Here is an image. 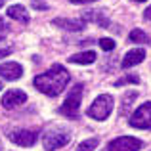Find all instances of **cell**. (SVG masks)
<instances>
[{
  "instance_id": "1",
  "label": "cell",
  "mask_w": 151,
  "mask_h": 151,
  "mask_svg": "<svg viewBox=\"0 0 151 151\" xmlns=\"http://www.w3.org/2000/svg\"><path fill=\"white\" fill-rule=\"evenodd\" d=\"M69 78H71L69 71H67L63 65L55 63V65H52L46 73L37 75L35 81H33V84L37 86L42 94H46V96H50V98H55L65 90V86L69 84Z\"/></svg>"
},
{
  "instance_id": "2",
  "label": "cell",
  "mask_w": 151,
  "mask_h": 151,
  "mask_svg": "<svg viewBox=\"0 0 151 151\" xmlns=\"http://www.w3.org/2000/svg\"><path fill=\"white\" fill-rule=\"evenodd\" d=\"M81 100H82V84H75L71 92L67 94L63 105L59 107V113L67 119H77L78 109H81Z\"/></svg>"
},
{
  "instance_id": "3",
  "label": "cell",
  "mask_w": 151,
  "mask_h": 151,
  "mask_svg": "<svg viewBox=\"0 0 151 151\" xmlns=\"http://www.w3.org/2000/svg\"><path fill=\"white\" fill-rule=\"evenodd\" d=\"M113 111V96L109 94H101L98 96L94 103L88 107V117L96 119V121H105Z\"/></svg>"
},
{
  "instance_id": "4",
  "label": "cell",
  "mask_w": 151,
  "mask_h": 151,
  "mask_svg": "<svg viewBox=\"0 0 151 151\" xmlns=\"http://www.w3.org/2000/svg\"><path fill=\"white\" fill-rule=\"evenodd\" d=\"M71 142V134L65 130H48L42 136V145L46 151H55L63 145H67Z\"/></svg>"
},
{
  "instance_id": "5",
  "label": "cell",
  "mask_w": 151,
  "mask_h": 151,
  "mask_svg": "<svg viewBox=\"0 0 151 151\" xmlns=\"http://www.w3.org/2000/svg\"><path fill=\"white\" fill-rule=\"evenodd\" d=\"M130 126L140 130H149L151 128V101H145L140 105L130 117Z\"/></svg>"
},
{
  "instance_id": "6",
  "label": "cell",
  "mask_w": 151,
  "mask_h": 151,
  "mask_svg": "<svg viewBox=\"0 0 151 151\" xmlns=\"http://www.w3.org/2000/svg\"><path fill=\"white\" fill-rule=\"evenodd\" d=\"M142 145H144V142L138 140V138L121 136V138H115L113 142H109L107 151H138L142 149Z\"/></svg>"
},
{
  "instance_id": "7",
  "label": "cell",
  "mask_w": 151,
  "mask_h": 151,
  "mask_svg": "<svg viewBox=\"0 0 151 151\" xmlns=\"http://www.w3.org/2000/svg\"><path fill=\"white\" fill-rule=\"evenodd\" d=\"M25 101H27V94L23 92V90H17V88L8 90L2 96V107L4 109H14V107L21 105V103H25Z\"/></svg>"
},
{
  "instance_id": "8",
  "label": "cell",
  "mask_w": 151,
  "mask_h": 151,
  "mask_svg": "<svg viewBox=\"0 0 151 151\" xmlns=\"http://www.w3.org/2000/svg\"><path fill=\"white\" fill-rule=\"evenodd\" d=\"M10 140L21 147H31L37 142V132H33V130H12Z\"/></svg>"
},
{
  "instance_id": "9",
  "label": "cell",
  "mask_w": 151,
  "mask_h": 151,
  "mask_svg": "<svg viewBox=\"0 0 151 151\" xmlns=\"http://www.w3.org/2000/svg\"><path fill=\"white\" fill-rule=\"evenodd\" d=\"M23 75V67L15 61H6V63H0V77L6 78V81H17L21 78Z\"/></svg>"
},
{
  "instance_id": "10",
  "label": "cell",
  "mask_w": 151,
  "mask_h": 151,
  "mask_svg": "<svg viewBox=\"0 0 151 151\" xmlns=\"http://www.w3.org/2000/svg\"><path fill=\"white\" fill-rule=\"evenodd\" d=\"M145 58V50L144 48H134L130 52H126V55L122 58V69H128V67H134L138 63H142Z\"/></svg>"
},
{
  "instance_id": "11",
  "label": "cell",
  "mask_w": 151,
  "mask_h": 151,
  "mask_svg": "<svg viewBox=\"0 0 151 151\" xmlns=\"http://www.w3.org/2000/svg\"><path fill=\"white\" fill-rule=\"evenodd\" d=\"M52 23H54L55 27H61V29H67V31H81V29H84V19H61V17H58Z\"/></svg>"
},
{
  "instance_id": "12",
  "label": "cell",
  "mask_w": 151,
  "mask_h": 151,
  "mask_svg": "<svg viewBox=\"0 0 151 151\" xmlns=\"http://www.w3.org/2000/svg\"><path fill=\"white\" fill-rule=\"evenodd\" d=\"M6 14L10 15L12 19L19 21V23H29V12H27L21 4H14V6H10Z\"/></svg>"
},
{
  "instance_id": "13",
  "label": "cell",
  "mask_w": 151,
  "mask_h": 151,
  "mask_svg": "<svg viewBox=\"0 0 151 151\" xmlns=\"http://www.w3.org/2000/svg\"><path fill=\"white\" fill-rule=\"evenodd\" d=\"M96 52H81V54H75L69 58L71 63H78V65H90V63L96 61Z\"/></svg>"
},
{
  "instance_id": "14",
  "label": "cell",
  "mask_w": 151,
  "mask_h": 151,
  "mask_svg": "<svg viewBox=\"0 0 151 151\" xmlns=\"http://www.w3.org/2000/svg\"><path fill=\"white\" fill-rule=\"evenodd\" d=\"M103 12H98V10H88L84 14V19H88V21H96V23H100V25H103V27H107L109 25V21L107 19H103Z\"/></svg>"
},
{
  "instance_id": "15",
  "label": "cell",
  "mask_w": 151,
  "mask_h": 151,
  "mask_svg": "<svg viewBox=\"0 0 151 151\" xmlns=\"http://www.w3.org/2000/svg\"><path fill=\"white\" fill-rule=\"evenodd\" d=\"M130 42H136V44H144V42H147L149 38H147V35L144 33L142 29H134L132 33H130Z\"/></svg>"
},
{
  "instance_id": "16",
  "label": "cell",
  "mask_w": 151,
  "mask_h": 151,
  "mask_svg": "<svg viewBox=\"0 0 151 151\" xmlns=\"http://www.w3.org/2000/svg\"><path fill=\"white\" fill-rule=\"evenodd\" d=\"M98 144H100L98 138H90V140H84L82 144H78L77 151H94V149L98 147Z\"/></svg>"
},
{
  "instance_id": "17",
  "label": "cell",
  "mask_w": 151,
  "mask_h": 151,
  "mask_svg": "<svg viewBox=\"0 0 151 151\" xmlns=\"http://www.w3.org/2000/svg\"><path fill=\"white\" fill-rule=\"evenodd\" d=\"M138 96V92H128L124 94V98H122V107H121V115H126L130 109V105H132V100Z\"/></svg>"
},
{
  "instance_id": "18",
  "label": "cell",
  "mask_w": 151,
  "mask_h": 151,
  "mask_svg": "<svg viewBox=\"0 0 151 151\" xmlns=\"http://www.w3.org/2000/svg\"><path fill=\"white\" fill-rule=\"evenodd\" d=\"M140 82V78L136 77V75H126V77L119 78L117 82H115V86H122V84H138Z\"/></svg>"
},
{
  "instance_id": "19",
  "label": "cell",
  "mask_w": 151,
  "mask_h": 151,
  "mask_svg": "<svg viewBox=\"0 0 151 151\" xmlns=\"http://www.w3.org/2000/svg\"><path fill=\"white\" fill-rule=\"evenodd\" d=\"M100 48L105 50V52L113 50L115 48V40H113V38H101V40H100Z\"/></svg>"
},
{
  "instance_id": "20",
  "label": "cell",
  "mask_w": 151,
  "mask_h": 151,
  "mask_svg": "<svg viewBox=\"0 0 151 151\" xmlns=\"http://www.w3.org/2000/svg\"><path fill=\"white\" fill-rule=\"evenodd\" d=\"M33 6L37 8V10H46V8H48V4H44L42 0H33Z\"/></svg>"
},
{
  "instance_id": "21",
  "label": "cell",
  "mask_w": 151,
  "mask_h": 151,
  "mask_svg": "<svg viewBox=\"0 0 151 151\" xmlns=\"http://www.w3.org/2000/svg\"><path fill=\"white\" fill-rule=\"evenodd\" d=\"M12 54V50L10 48H4V50H0V58H6V55H10Z\"/></svg>"
},
{
  "instance_id": "22",
  "label": "cell",
  "mask_w": 151,
  "mask_h": 151,
  "mask_svg": "<svg viewBox=\"0 0 151 151\" xmlns=\"http://www.w3.org/2000/svg\"><path fill=\"white\" fill-rule=\"evenodd\" d=\"M144 17H145V19H147V21H151V6H149V8H147V10H145V12H144Z\"/></svg>"
},
{
  "instance_id": "23",
  "label": "cell",
  "mask_w": 151,
  "mask_h": 151,
  "mask_svg": "<svg viewBox=\"0 0 151 151\" xmlns=\"http://www.w3.org/2000/svg\"><path fill=\"white\" fill-rule=\"evenodd\" d=\"M73 4H88V2H94V0H71Z\"/></svg>"
},
{
  "instance_id": "24",
  "label": "cell",
  "mask_w": 151,
  "mask_h": 151,
  "mask_svg": "<svg viewBox=\"0 0 151 151\" xmlns=\"http://www.w3.org/2000/svg\"><path fill=\"white\" fill-rule=\"evenodd\" d=\"M4 6V0H0V8H2Z\"/></svg>"
},
{
  "instance_id": "25",
  "label": "cell",
  "mask_w": 151,
  "mask_h": 151,
  "mask_svg": "<svg viewBox=\"0 0 151 151\" xmlns=\"http://www.w3.org/2000/svg\"><path fill=\"white\" fill-rule=\"evenodd\" d=\"M2 38H4V33H0V40H2Z\"/></svg>"
},
{
  "instance_id": "26",
  "label": "cell",
  "mask_w": 151,
  "mask_h": 151,
  "mask_svg": "<svg viewBox=\"0 0 151 151\" xmlns=\"http://www.w3.org/2000/svg\"><path fill=\"white\" fill-rule=\"evenodd\" d=\"M134 2H145V0H134Z\"/></svg>"
},
{
  "instance_id": "27",
  "label": "cell",
  "mask_w": 151,
  "mask_h": 151,
  "mask_svg": "<svg viewBox=\"0 0 151 151\" xmlns=\"http://www.w3.org/2000/svg\"><path fill=\"white\" fill-rule=\"evenodd\" d=\"M0 90H2V84H0Z\"/></svg>"
},
{
  "instance_id": "28",
  "label": "cell",
  "mask_w": 151,
  "mask_h": 151,
  "mask_svg": "<svg viewBox=\"0 0 151 151\" xmlns=\"http://www.w3.org/2000/svg\"><path fill=\"white\" fill-rule=\"evenodd\" d=\"M0 149H2V145H0Z\"/></svg>"
}]
</instances>
